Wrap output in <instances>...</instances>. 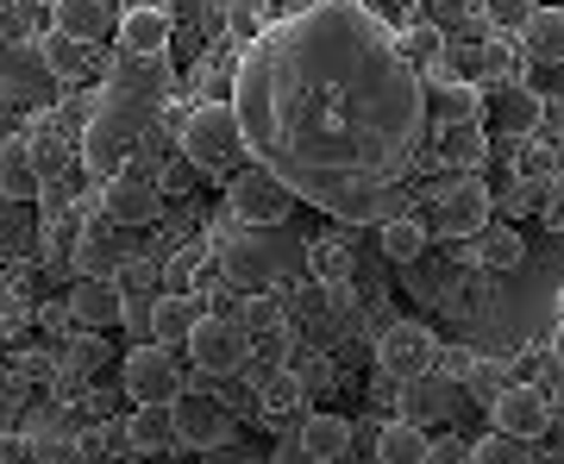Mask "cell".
I'll use <instances>...</instances> for the list:
<instances>
[{
	"label": "cell",
	"instance_id": "obj_25",
	"mask_svg": "<svg viewBox=\"0 0 564 464\" xmlns=\"http://www.w3.org/2000/svg\"><path fill=\"white\" fill-rule=\"evenodd\" d=\"M25 207L32 202H7V195H0V263H20L25 251H32V239H39V226H32Z\"/></svg>",
	"mask_w": 564,
	"mask_h": 464
},
{
	"label": "cell",
	"instance_id": "obj_31",
	"mask_svg": "<svg viewBox=\"0 0 564 464\" xmlns=\"http://www.w3.org/2000/svg\"><path fill=\"white\" fill-rule=\"evenodd\" d=\"M502 384H508V364H496V358H464V396L470 402H496L502 396Z\"/></svg>",
	"mask_w": 564,
	"mask_h": 464
},
{
	"label": "cell",
	"instance_id": "obj_24",
	"mask_svg": "<svg viewBox=\"0 0 564 464\" xmlns=\"http://www.w3.org/2000/svg\"><path fill=\"white\" fill-rule=\"evenodd\" d=\"M470 251H477V263L484 270H514V263L527 258V239L514 233V226H502V220H489L477 239H470Z\"/></svg>",
	"mask_w": 564,
	"mask_h": 464
},
{
	"label": "cell",
	"instance_id": "obj_41",
	"mask_svg": "<svg viewBox=\"0 0 564 464\" xmlns=\"http://www.w3.org/2000/svg\"><path fill=\"white\" fill-rule=\"evenodd\" d=\"M339 464H383V458H377V452H370V458H351V452H345V458Z\"/></svg>",
	"mask_w": 564,
	"mask_h": 464
},
{
	"label": "cell",
	"instance_id": "obj_2",
	"mask_svg": "<svg viewBox=\"0 0 564 464\" xmlns=\"http://www.w3.org/2000/svg\"><path fill=\"white\" fill-rule=\"evenodd\" d=\"M163 88H170L163 57H132V51H120L101 114L82 132V163H88V176L107 182L126 158H139L144 132H151V120H158V107H163Z\"/></svg>",
	"mask_w": 564,
	"mask_h": 464
},
{
	"label": "cell",
	"instance_id": "obj_16",
	"mask_svg": "<svg viewBox=\"0 0 564 464\" xmlns=\"http://www.w3.org/2000/svg\"><path fill=\"white\" fill-rule=\"evenodd\" d=\"M113 0H51V25L63 39H82V44H101L113 32Z\"/></svg>",
	"mask_w": 564,
	"mask_h": 464
},
{
	"label": "cell",
	"instance_id": "obj_42",
	"mask_svg": "<svg viewBox=\"0 0 564 464\" xmlns=\"http://www.w3.org/2000/svg\"><path fill=\"white\" fill-rule=\"evenodd\" d=\"M558 321H564V289H558Z\"/></svg>",
	"mask_w": 564,
	"mask_h": 464
},
{
	"label": "cell",
	"instance_id": "obj_32",
	"mask_svg": "<svg viewBox=\"0 0 564 464\" xmlns=\"http://www.w3.org/2000/svg\"><path fill=\"white\" fill-rule=\"evenodd\" d=\"M464 464H533V452H527V440H514V433H484V440L470 445Z\"/></svg>",
	"mask_w": 564,
	"mask_h": 464
},
{
	"label": "cell",
	"instance_id": "obj_9",
	"mask_svg": "<svg viewBox=\"0 0 564 464\" xmlns=\"http://www.w3.org/2000/svg\"><path fill=\"white\" fill-rule=\"evenodd\" d=\"M170 414H176V440L188 445V452H207V445H220V440H239L226 402L220 396H207V389H176Z\"/></svg>",
	"mask_w": 564,
	"mask_h": 464
},
{
	"label": "cell",
	"instance_id": "obj_19",
	"mask_svg": "<svg viewBox=\"0 0 564 464\" xmlns=\"http://www.w3.org/2000/svg\"><path fill=\"white\" fill-rule=\"evenodd\" d=\"M295 445H302L307 458L339 464L345 452H351V421H345V414H307V421L295 427Z\"/></svg>",
	"mask_w": 564,
	"mask_h": 464
},
{
	"label": "cell",
	"instance_id": "obj_18",
	"mask_svg": "<svg viewBox=\"0 0 564 464\" xmlns=\"http://www.w3.org/2000/svg\"><path fill=\"white\" fill-rule=\"evenodd\" d=\"M176 414L170 402H139V414L126 421V452H176Z\"/></svg>",
	"mask_w": 564,
	"mask_h": 464
},
{
	"label": "cell",
	"instance_id": "obj_37",
	"mask_svg": "<svg viewBox=\"0 0 564 464\" xmlns=\"http://www.w3.org/2000/svg\"><path fill=\"white\" fill-rule=\"evenodd\" d=\"M207 258V245H188V251H176V263H170V289H188V277H195V263Z\"/></svg>",
	"mask_w": 564,
	"mask_h": 464
},
{
	"label": "cell",
	"instance_id": "obj_14",
	"mask_svg": "<svg viewBox=\"0 0 564 464\" xmlns=\"http://www.w3.org/2000/svg\"><path fill=\"white\" fill-rule=\"evenodd\" d=\"M0 195L7 202H39L44 195V163H39V139H0Z\"/></svg>",
	"mask_w": 564,
	"mask_h": 464
},
{
	"label": "cell",
	"instance_id": "obj_11",
	"mask_svg": "<svg viewBox=\"0 0 564 464\" xmlns=\"http://www.w3.org/2000/svg\"><path fill=\"white\" fill-rule=\"evenodd\" d=\"M489 427L496 433H514V440H545V427H552V396L540 384H502V396L489 402Z\"/></svg>",
	"mask_w": 564,
	"mask_h": 464
},
{
	"label": "cell",
	"instance_id": "obj_28",
	"mask_svg": "<svg viewBox=\"0 0 564 464\" xmlns=\"http://www.w3.org/2000/svg\"><path fill=\"white\" fill-rule=\"evenodd\" d=\"M239 326H245V339L258 345V339H276L282 326V302L276 295H251V302H239Z\"/></svg>",
	"mask_w": 564,
	"mask_h": 464
},
{
	"label": "cell",
	"instance_id": "obj_20",
	"mask_svg": "<svg viewBox=\"0 0 564 464\" xmlns=\"http://www.w3.org/2000/svg\"><path fill=\"white\" fill-rule=\"evenodd\" d=\"M195 314H202V307H195L188 289H163L158 302H151V314H144V326H151V339L158 345H182L188 339V326H195Z\"/></svg>",
	"mask_w": 564,
	"mask_h": 464
},
{
	"label": "cell",
	"instance_id": "obj_8",
	"mask_svg": "<svg viewBox=\"0 0 564 464\" xmlns=\"http://www.w3.org/2000/svg\"><path fill=\"white\" fill-rule=\"evenodd\" d=\"M120 389L132 396V408H139V402H176L182 370H176V358H170V345L151 339V345H139V352H126Z\"/></svg>",
	"mask_w": 564,
	"mask_h": 464
},
{
	"label": "cell",
	"instance_id": "obj_21",
	"mask_svg": "<svg viewBox=\"0 0 564 464\" xmlns=\"http://www.w3.org/2000/svg\"><path fill=\"white\" fill-rule=\"evenodd\" d=\"M433 151H440L445 163H458V170H470V163L489 158V126L484 120H445L440 139H433Z\"/></svg>",
	"mask_w": 564,
	"mask_h": 464
},
{
	"label": "cell",
	"instance_id": "obj_23",
	"mask_svg": "<svg viewBox=\"0 0 564 464\" xmlns=\"http://www.w3.org/2000/svg\"><path fill=\"white\" fill-rule=\"evenodd\" d=\"M113 270H120L113 220H107V226H82V239H76V277H113Z\"/></svg>",
	"mask_w": 564,
	"mask_h": 464
},
{
	"label": "cell",
	"instance_id": "obj_38",
	"mask_svg": "<svg viewBox=\"0 0 564 464\" xmlns=\"http://www.w3.org/2000/svg\"><path fill=\"white\" fill-rule=\"evenodd\" d=\"M263 464H321V458H307L302 445H276V458H263Z\"/></svg>",
	"mask_w": 564,
	"mask_h": 464
},
{
	"label": "cell",
	"instance_id": "obj_35",
	"mask_svg": "<svg viewBox=\"0 0 564 464\" xmlns=\"http://www.w3.org/2000/svg\"><path fill=\"white\" fill-rule=\"evenodd\" d=\"M540 220L552 226V233H564V170H552L540 188Z\"/></svg>",
	"mask_w": 564,
	"mask_h": 464
},
{
	"label": "cell",
	"instance_id": "obj_4",
	"mask_svg": "<svg viewBox=\"0 0 564 464\" xmlns=\"http://www.w3.org/2000/svg\"><path fill=\"white\" fill-rule=\"evenodd\" d=\"M163 207V170H151V163L126 158L113 176L101 182V214L113 226H151Z\"/></svg>",
	"mask_w": 564,
	"mask_h": 464
},
{
	"label": "cell",
	"instance_id": "obj_5",
	"mask_svg": "<svg viewBox=\"0 0 564 464\" xmlns=\"http://www.w3.org/2000/svg\"><path fill=\"white\" fill-rule=\"evenodd\" d=\"M226 207H232L239 226H282L289 207H295V195H289L263 163H239V176L226 182Z\"/></svg>",
	"mask_w": 564,
	"mask_h": 464
},
{
	"label": "cell",
	"instance_id": "obj_40",
	"mask_svg": "<svg viewBox=\"0 0 564 464\" xmlns=\"http://www.w3.org/2000/svg\"><path fill=\"white\" fill-rule=\"evenodd\" d=\"M207 7H214V13H232V7H245V0H207Z\"/></svg>",
	"mask_w": 564,
	"mask_h": 464
},
{
	"label": "cell",
	"instance_id": "obj_7",
	"mask_svg": "<svg viewBox=\"0 0 564 464\" xmlns=\"http://www.w3.org/2000/svg\"><path fill=\"white\" fill-rule=\"evenodd\" d=\"M377 364H383V377H395V384H421L426 370L440 364V339L421 321H389L377 333Z\"/></svg>",
	"mask_w": 564,
	"mask_h": 464
},
{
	"label": "cell",
	"instance_id": "obj_17",
	"mask_svg": "<svg viewBox=\"0 0 564 464\" xmlns=\"http://www.w3.org/2000/svg\"><path fill=\"white\" fill-rule=\"evenodd\" d=\"M383 464H433V440H426L421 421H408V414H395V421L377 427V445H370Z\"/></svg>",
	"mask_w": 564,
	"mask_h": 464
},
{
	"label": "cell",
	"instance_id": "obj_15",
	"mask_svg": "<svg viewBox=\"0 0 564 464\" xmlns=\"http://www.w3.org/2000/svg\"><path fill=\"white\" fill-rule=\"evenodd\" d=\"M514 44H521V63L558 69L564 63V7H533V20L514 32Z\"/></svg>",
	"mask_w": 564,
	"mask_h": 464
},
{
	"label": "cell",
	"instance_id": "obj_34",
	"mask_svg": "<svg viewBox=\"0 0 564 464\" xmlns=\"http://www.w3.org/2000/svg\"><path fill=\"white\" fill-rule=\"evenodd\" d=\"M477 7H484V20L496 25V32H521V25L533 20L540 0H477Z\"/></svg>",
	"mask_w": 564,
	"mask_h": 464
},
{
	"label": "cell",
	"instance_id": "obj_36",
	"mask_svg": "<svg viewBox=\"0 0 564 464\" xmlns=\"http://www.w3.org/2000/svg\"><path fill=\"white\" fill-rule=\"evenodd\" d=\"M202 464H263V452H251V445H239V440H220V445L202 452Z\"/></svg>",
	"mask_w": 564,
	"mask_h": 464
},
{
	"label": "cell",
	"instance_id": "obj_39",
	"mask_svg": "<svg viewBox=\"0 0 564 464\" xmlns=\"http://www.w3.org/2000/svg\"><path fill=\"white\" fill-rule=\"evenodd\" d=\"M552 364L564 370V321H558V333H552Z\"/></svg>",
	"mask_w": 564,
	"mask_h": 464
},
{
	"label": "cell",
	"instance_id": "obj_29",
	"mask_svg": "<svg viewBox=\"0 0 564 464\" xmlns=\"http://www.w3.org/2000/svg\"><path fill=\"white\" fill-rule=\"evenodd\" d=\"M95 370H107V339L88 333V326H76V339L63 352V377H95Z\"/></svg>",
	"mask_w": 564,
	"mask_h": 464
},
{
	"label": "cell",
	"instance_id": "obj_13",
	"mask_svg": "<svg viewBox=\"0 0 564 464\" xmlns=\"http://www.w3.org/2000/svg\"><path fill=\"white\" fill-rule=\"evenodd\" d=\"M170 13H163L158 0H139V7H126L120 20H113V44L132 51V57H163L170 51Z\"/></svg>",
	"mask_w": 564,
	"mask_h": 464
},
{
	"label": "cell",
	"instance_id": "obj_30",
	"mask_svg": "<svg viewBox=\"0 0 564 464\" xmlns=\"http://www.w3.org/2000/svg\"><path fill=\"white\" fill-rule=\"evenodd\" d=\"M426 25H440L445 39H458V32H470V25H484V7L477 0H426Z\"/></svg>",
	"mask_w": 564,
	"mask_h": 464
},
{
	"label": "cell",
	"instance_id": "obj_3",
	"mask_svg": "<svg viewBox=\"0 0 564 464\" xmlns=\"http://www.w3.org/2000/svg\"><path fill=\"white\" fill-rule=\"evenodd\" d=\"M176 151L188 170H207V176H226L239 170L245 158V132H239V114L232 101H195L188 114L176 120Z\"/></svg>",
	"mask_w": 564,
	"mask_h": 464
},
{
	"label": "cell",
	"instance_id": "obj_27",
	"mask_svg": "<svg viewBox=\"0 0 564 464\" xmlns=\"http://www.w3.org/2000/svg\"><path fill=\"white\" fill-rule=\"evenodd\" d=\"M496 88H502V95H496V101L484 95V107H496V120H502L508 132H527V126H540V101L527 95L521 82H496Z\"/></svg>",
	"mask_w": 564,
	"mask_h": 464
},
{
	"label": "cell",
	"instance_id": "obj_22",
	"mask_svg": "<svg viewBox=\"0 0 564 464\" xmlns=\"http://www.w3.org/2000/svg\"><path fill=\"white\" fill-rule=\"evenodd\" d=\"M377 239H383V251L395 263H421L426 258V239H433V226H426L421 214H389V220H377Z\"/></svg>",
	"mask_w": 564,
	"mask_h": 464
},
{
	"label": "cell",
	"instance_id": "obj_12",
	"mask_svg": "<svg viewBox=\"0 0 564 464\" xmlns=\"http://www.w3.org/2000/svg\"><path fill=\"white\" fill-rule=\"evenodd\" d=\"M69 326H88V333H107V326L126 321V289L113 277H76L69 302H63Z\"/></svg>",
	"mask_w": 564,
	"mask_h": 464
},
{
	"label": "cell",
	"instance_id": "obj_6",
	"mask_svg": "<svg viewBox=\"0 0 564 464\" xmlns=\"http://www.w3.org/2000/svg\"><path fill=\"white\" fill-rule=\"evenodd\" d=\"M188 364L202 370V377H226V370H239L251 358V339H245V326L232 314H195L188 326Z\"/></svg>",
	"mask_w": 564,
	"mask_h": 464
},
{
	"label": "cell",
	"instance_id": "obj_1",
	"mask_svg": "<svg viewBox=\"0 0 564 464\" xmlns=\"http://www.w3.org/2000/svg\"><path fill=\"white\" fill-rule=\"evenodd\" d=\"M245 158L339 226L402 214L433 158L426 82L370 0H307L232 63Z\"/></svg>",
	"mask_w": 564,
	"mask_h": 464
},
{
	"label": "cell",
	"instance_id": "obj_26",
	"mask_svg": "<svg viewBox=\"0 0 564 464\" xmlns=\"http://www.w3.org/2000/svg\"><path fill=\"white\" fill-rule=\"evenodd\" d=\"M395 44H402V57L414 63V69H426V63H445V32L440 25H426V20H408V25H395Z\"/></svg>",
	"mask_w": 564,
	"mask_h": 464
},
{
	"label": "cell",
	"instance_id": "obj_33",
	"mask_svg": "<svg viewBox=\"0 0 564 464\" xmlns=\"http://www.w3.org/2000/svg\"><path fill=\"white\" fill-rule=\"evenodd\" d=\"M508 39H514V32H496V39L477 51V63H484L489 82H521L514 76V69H521V44H508Z\"/></svg>",
	"mask_w": 564,
	"mask_h": 464
},
{
	"label": "cell",
	"instance_id": "obj_10",
	"mask_svg": "<svg viewBox=\"0 0 564 464\" xmlns=\"http://www.w3.org/2000/svg\"><path fill=\"white\" fill-rule=\"evenodd\" d=\"M440 233L445 239H477L489 220H496V195H489L484 176H458L452 188H440Z\"/></svg>",
	"mask_w": 564,
	"mask_h": 464
}]
</instances>
